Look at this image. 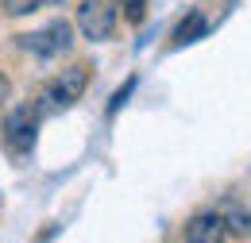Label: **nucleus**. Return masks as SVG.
Wrapping results in <instances>:
<instances>
[{"label":"nucleus","instance_id":"1","mask_svg":"<svg viewBox=\"0 0 251 243\" xmlns=\"http://www.w3.org/2000/svg\"><path fill=\"white\" fill-rule=\"evenodd\" d=\"M89 89V66L85 62H74V66H66L58 70L43 93H39V100H35V108H39V116H54V112H66L70 104H77L81 97Z\"/></svg>","mask_w":251,"mask_h":243},{"label":"nucleus","instance_id":"2","mask_svg":"<svg viewBox=\"0 0 251 243\" xmlns=\"http://www.w3.org/2000/svg\"><path fill=\"white\" fill-rule=\"evenodd\" d=\"M120 12H124V0H81L74 20L89 43H108L120 27Z\"/></svg>","mask_w":251,"mask_h":243},{"label":"nucleus","instance_id":"3","mask_svg":"<svg viewBox=\"0 0 251 243\" xmlns=\"http://www.w3.org/2000/svg\"><path fill=\"white\" fill-rule=\"evenodd\" d=\"M39 108H35V100L27 104H16V108H8V116H4V127H0V135H4V143H8V151L12 154H27L35 143V131H39Z\"/></svg>","mask_w":251,"mask_h":243},{"label":"nucleus","instance_id":"4","mask_svg":"<svg viewBox=\"0 0 251 243\" xmlns=\"http://www.w3.org/2000/svg\"><path fill=\"white\" fill-rule=\"evenodd\" d=\"M16 43L24 50H31L35 58H54V54H66L74 47V27L66 20H50L47 27L27 31V35H16Z\"/></svg>","mask_w":251,"mask_h":243},{"label":"nucleus","instance_id":"5","mask_svg":"<svg viewBox=\"0 0 251 243\" xmlns=\"http://www.w3.org/2000/svg\"><path fill=\"white\" fill-rule=\"evenodd\" d=\"M182 240L186 243H224L228 240V224H224L220 209H201V213H193L186 220Z\"/></svg>","mask_w":251,"mask_h":243},{"label":"nucleus","instance_id":"6","mask_svg":"<svg viewBox=\"0 0 251 243\" xmlns=\"http://www.w3.org/2000/svg\"><path fill=\"white\" fill-rule=\"evenodd\" d=\"M220 216H224V224H228V236H236V240H248L251 236V213L240 205V201H224L220 205Z\"/></svg>","mask_w":251,"mask_h":243},{"label":"nucleus","instance_id":"7","mask_svg":"<svg viewBox=\"0 0 251 243\" xmlns=\"http://www.w3.org/2000/svg\"><path fill=\"white\" fill-rule=\"evenodd\" d=\"M205 31H209V20H205V12H201V8H193V12H189L186 20H182V24L174 27V47L197 43V39H201Z\"/></svg>","mask_w":251,"mask_h":243},{"label":"nucleus","instance_id":"8","mask_svg":"<svg viewBox=\"0 0 251 243\" xmlns=\"http://www.w3.org/2000/svg\"><path fill=\"white\" fill-rule=\"evenodd\" d=\"M120 16H124V24H131V27L143 24V16H147V0H124V12H120Z\"/></svg>","mask_w":251,"mask_h":243},{"label":"nucleus","instance_id":"9","mask_svg":"<svg viewBox=\"0 0 251 243\" xmlns=\"http://www.w3.org/2000/svg\"><path fill=\"white\" fill-rule=\"evenodd\" d=\"M47 0H4V12L8 16H27V12H39Z\"/></svg>","mask_w":251,"mask_h":243},{"label":"nucleus","instance_id":"10","mask_svg":"<svg viewBox=\"0 0 251 243\" xmlns=\"http://www.w3.org/2000/svg\"><path fill=\"white\" fill-rule=\"evenodd\" d=\"M131 85H135V81H127L124 89H120V93H116V97H112V104H108V112H116V108H120V104H124V100H127V93H131Z\"/></svg>","mask_w":251,"mask_h":243},{"label":"nucleus","instance_id":"11","mask_svg":"<svg viewBox=\"0 0 251 243\" xmlns=\"http://www.w3.org/2000/svg\"><path fill=\"white\" fill-rule=\"evenodd\" d=\"M8 93H12V81H8V73L0 70V100H8Z\"/></svg>","mask_w":251,"mask_h":243},{"label":"nucleus","instance_id":"12","mask_svg":"<svg viewBox=\"0 0 251 243\" xmlns=\"http://www.w3.org/2000/svg\"><path fill=\"white\" fill-rule=\"evenodd\" d=\"M47 4H58V0H47Z\"/></svg>","mask_w":251,"mask_h":243}]
</instances>
